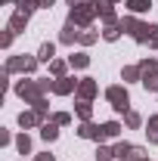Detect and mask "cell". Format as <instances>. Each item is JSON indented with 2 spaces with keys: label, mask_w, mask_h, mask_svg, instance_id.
<instances>
[{
  "label": "cell",
  "mask_w": 158,
  "mask_h": 161,
  "mask_svg": "<svg viewBox=\"0 0 158 161\" xmlns=\"http://www.w3.org/2000/svg\"><path fill=\"white\" fill-rule=\"evenodd\" d=\"M96 16H99V3H93V0H78V3L71 6V13H68V22H75V25H90Z\"/></svg>",
  "instance_id": "obj_1"
},
{
  "label": "cell",
  "mask_w": 158,
  "mask_h": 161,
  "mask_svg": "<svg viewBox=\"0 0 158 161\" xmlns=\"http://www.w3.org/2000/svg\"><path fill=\"white\" fill-rule=\"evenodd\" d=\"M121 28L137 40V43H149V37H152V25H143V22H137L133 16H124V19H121Z\"/></svg>",
  "instance_id": "obj_2"
},
{
  "label": "cell",
  "mask_w": 158,
  "mask_h": 161,
  "mask_svg": "<svg viewBox=\"0 0 158 161\" xmlns=\"http://www.w3.org/2000/svg\"><path fill=\"white\" fill-rule=\"evenodd\" d=\"M16 93H19L25 102H37V99H43V84L40 80H22V84H16Z\"/></svg>",
  "instance_id": "obj_3"
},
{
  "label": "cell",
  "mask_w": 158,
  "mask_h": 161,
  "mask_svg": "<svg viewBox=\"0 0 158 161\" xmlns=\"http://www.w3.org/2000/svg\"><path fill=\"white\" fill-rule=\"evenodd\" d=\"M105 99L112 102V108H115V112H121V115H124V112H130V108H127V105H130L127 87H118V84H115V87H109V90H105Z\"/></svg>",
  "instance_id": "obj_4"
},
{
  "label": "cell",
  "mask_w": 158,
  "mask_h": 161,
  "mask_svg": "<svg viewBox=\"0 0 158 161\" xmlns=\"http://www.w3.org/2000/svg\"><path fill=\"white\" fill-rule=\"evenodd\" d=\"M37 62L40 59H34V56H9L6 59V71L13 75V71H25V75H31L34 68H37Z\"/></svg>",
  "instance_id": "obj_5"
},
{
  "label": "cell",
  "mask_w": 158,
  "mask_h": 161,
  "mask_svg": "<svg viewBox=\"0 0 158 161\" xmlns=\"http://www.w3.org/2000/svg\"><path fill=\"white\" fill-rule=\"evenodd\" d=\"M139 68H143V87L146 90H158V62L155 59H143L139 62Z\"/></svg>",
  "instance_id": "obj_6"
},
{
  "label": "cell",
  "mask_w": 158,
  "mask_h": 161,
  "mask_svg": "<svg viewBox=\"0 0 158 161\" xmlns=\"http://www.w3.org/2000/svg\"><path fill=\"white\" fill-rule=\"evenodd\" d=\"M78 136H84V140H93V142H105V130H102V124L84 121V124L78 127Z\"/></svg>",
  "instance_id": "obj_7"
},
{
  "label": "cell",
  "mask_w": 158,
  "mask_h": 161,
  "mask_svg": "<svg viewBox=\"0 0 158 161\" xmlns=\"http://www.w3.org/2000/svg\"><path fill=\"white\" fill-rule=\"evenodd\" d=\"M78 84H81V80L68 78V75H65V78H56V80H53V93H56V96H68V93H78Z\"/></svg>",
  "instance_id": "obj_8"
},
{
  "label": "cell",
  "mask_w": 158,
  "mask_h": 161,
  "mask_svg": "<svg viewBox=\"0 0 158 161\" xmlns=\"http://www.w3.org/2000/svg\"><path fill=\"white\" fill-rule=\"evenodd\" d=\"M99 93V84L93 78H81V84H78V99H93V96H96Z\"/></svg>",
  "instance_id": "obj_9"
},
{
  "label": "cell",
  "mask_w": 158,
  "mask_h": 161,
  "mask_svg": "<svg viewBox=\"0 0 158 161\" xmlns=\"http://www.w3.org/2000/svg\"><path fill=\"white\" fill-rule=\"evenodd\" d=\"M139 155H143V149H137V146H130V142H115V158L118 161L139 158Z\"/></svg>",
  "instance_id": "obj_10"
},
{
  "label": "cell",
  "mask_w": 158,
  "mask_h": 161,
  "mask_svg": "<svg viewBox=\"0 0 158 161\" xmlns=\"http://www.w3.org/2000/svg\"><path fill=\"white\" fill-rule=\"evenodd\" d=\"M19 124H22V127H37V124H43V115L34 112V108H31V112H22V115H19Z\"/></svg>",
  "instance_id": "obj_11"
},
{
  "label": "cell",
  "mask_w": 158,
  "mask_h": 161,
  "mask_svg": "<svg viewBox=\"0 0 158 161\" xmlns=\"http://www.w3.org/2000/svg\"><path fill=\"white\" fill-rule=\"evenodd\" d=\"M59 40H62V43H75V40H81V31H75V22H65Z\"/></svg>",
  "instance_id": "obj_12"
},
{
  "label": "cell",
  "mask_w": 158,
  "mask_h": 161,
  "mask_svg": "<svg viewBox=\"0 0 158 161\" xmlns=\"http://www.w3.org/2000/svg\"><path fill=\"white\" fill-rule=\"evenodd\" d=\"M28 19H31V16H25V13H19V9H16V16L9 19V31H13V34H19V31H25V25H28Z\"/></svg>",
  "instance_id": "obj_13"
},
{
  "label": "cell",
  "mask_w": 158,
  "mask_h": 161,
  "mask_svg": "<svg viewBox=\"0 0 158 161\" xmlns=\"http://www.w3.org/2000/svg\"><path fill=\"white\" fill-rule=\"evenodd\" d=\"M40 136H43L47 142H53L56 136H59V124H56V121H47V124H40Z\"/></svg>",
  "instance_id": "obj_14"
},
{
  "label": "cell",
  "mask_w": 158,
  "mask_h": 161,
  "mask_svg": "<svg viewBox=\"0 0 158 161\" xmlns=\"http://www.w3.org/2000/svg\"><path fill=\"white\" fill-rule=\"evenodd\" d=\"M99 16H102V22L105 25H118V16H115V9H112V3H99Z\"/></svg>",
  "instance_id": "obj_15"
},
{
  "label": "cell",
  "mask_w": 158,
  "mask_h": 161,
  "mask_svg": "<svg viewBox=\"0 0 158 161\" xmlns=\"http://www.w3.org/2000/svg\"><path fill=\"white\" fill-rule=\"evenodd\" d=\"M53 56H56V47H53V43H40L37 59H40V62H53Z\"/></svg>",
  "instance_id": "obj_16"
},
{
  "label": "cell",
  "mask_w": 158,
  "mask_h": 161,
  "mask_svg": "<svg viewBox=\"0 0 158 161\" xmlns=\"http://www.w3.org/2000/svg\"><path fill=\"white\" fill-rule=\"evenodd\" d=\"M75 112H78V118H81V121H90V115H93V108H90V102H87V99H78Z\"/></svg>",
  "instance_id": "obj_17"
},
{
  "label": "cell",
  "mask_w": 158,
  "mask_h": 161,
  "mask_svg": "<svg viewBox=\"0 0 158 161\" xmlns=\"http://www.w3.org/2000/svg\"><path fill=\"white\" fill-rule=\"evenodd\" d=\"M124 3H127L130 13H146V9L152 6V0H124Z\"/></svg>",
  "instance_id": "obj_18"
},
{
  "label": "cell",
  "mask_w": 158,
  "mask_h": 161,
  "mask_svg": "<svg viewBox=\"0 0 158 161\" xmlns=\"http://www.w3.org/2000/svg\"><path fill=\"white\" fill-rule=\"evenodd\" d=\"M146 133H149V142H152V146H158V115H152V118H149Z\"/></svg>",
  "instance_id": "obj_19"
},
{
  "label": "cell",
  "mask_w": 158,
  "mask_h": 161,
  "mask_svg": "<svg viewBox=\"0 0 158 161\" xmlns=\"http://www.w3.org/2000/svg\"><path fill=\"white\" fill-rule=\"evenodd\" d=\"M16 149H19L22 155H28V152H31V136H28V133H19V136H16Z\"/></svg>",
  "instance_id": "obj_20"
},
{
  "label": "cell",
  "mask_w": 158,
  "mask_h": 161,
  "mask_svg": "<svg viewBox=\"0 0 158 161\" xmlns=\"http://www.w3.org/2000/svg\"><path fill=\"white\" fill-rule=\"evenodd\" d=\"M68 62H71L75 68H87V65H90V56H87V53H71Z\"/></svg>",
  "instance_id": "obj_21"
},
{
  "label": "cell",
  "mask_w": 158,
  "mask_h": 161,
  "mask_svg": "<svg viewBox=\"0 0 158 161\" xmlns=\"http://www.w3.org/2000/svg\"><path fill=\"white\" fill-rule=\"evenodd\" d=\"M102 130H105V140H115V136L121 133V124H118V121H105Z\"/></svg>",
  "instance_id": "obj_22"
},
{
  "label": "cell",
  "mask_w": 158,
  "mask_h": 161,
  "mask_svg": "<svg viewBox=\"0 0 158 161\" xmlns=\"http://www.w3.org/2000/svg\"><path fill=\"white\" fill-rule=\"evenodd\" d=\"M121 31H124V28H121V22H118V25H105L102 37H105V40H118V37H121Z\"/></svg>",
  "instance_id": "obj_23"
},
{
  "label": "cell",
  "mask_w": 158,
  "mask_h": 161,
  "mask_svg": "<svg viewBox=\"0 0 158 161\" xmlns=\"http://www.w3.org/2000/svg\"><path fill=\"white\" fill-rule=\"evenodd\" d=\"M124 80H143V68L139 65H127L124 68Z\"/></svg>",
  "instance_id": "obj_24"
},
{
  "label": "cell",
  "mask_w": 158,
  "mask_h": 161,
  "mask_svg": "<svg viewBox=\"0 0 158 161\" xmlns=\"http://www.w3.org/2000/svg\"><path fill=\"white\" fill-rule=\"evenodd\" d=\"M115 158V149H109V146H102L99 142V149H96V161H112Z\"/></svg>",
  "instance_id": "obj_25"
},
{
  "label": "cell",
  "mask_w": 158,
  "mask_h": 161,
  "mask_svg": "<svg viewBox=\"0 0 158 161\" xmlns=\"http://www.w3.org/2000/svg\"><path fill=\"white\" fill-rule=\"evenodd\" d=\"M50 71H53L56 78H65V62H62V59H53V62H50Z\"/></svg>",
  "instance_id": "obj_26"
},
{
  "label": "cell",
  "mask_w": 158,
  "mask_h": 161,
  "mask_svg": "<svg viewBox=\"0 0 158 161\" xmlns=\"http://www.w3.org/2000/svg\"><path fill=\"white\" fill-rule=\"evenodd\" d=\"M124 121H127V127H139V124H143L139 112H124Z\"/></svg>",
  "instance_id": "obj_27"
},
{
  "label": "cell",
  "mask_w": 158,
  "mask_h": 161,
  "mask_svg": "<svg viewBox=\"0 0 158 161\" xmlns=\"http://www.w3.org/2000/svg\"><path fill=\"white\" fill-rule=\"evenodd\" d=\"M50 121H56L59 127H65V124H71V115H68V112H56V115H53Z\"/></svg>",
  "instance_id": "obj_28"
},
{
  "label": "cell",
  "mask_w": 158,
  "mask_h": 161,
  "mask_svg": "<svg viewBox=\"0 0 158 161\" xmlns=\"http://www.w3.org/2000/svg\"><path fill=\"white\" fill-rule=\"evenodd\" d=\"M96 31H84V34H81V43H84V47H90V43H96Z\"/></svg>",
  "instance_id": "obj_29"
},
{
  "label": "cell",
  "mask_w": 158,
  "mask_h": 161,
  "mask_svg": "<svg viewBox=\"0 0 158 161\" xmlns=\"http://www.w3.org/2000/svg\"><path fill=\"white\" fill-rule=\"evenodd\" d=\"M9 43H13V31H9V28H6V31H3V37H0V47H3V50H6V47H9Z\"/></svg>",
  "instance_id": "obj_30"
},
{
  "label": "cell",
  "mask_w": 158,
  "mask_h": 161,
  "mask_svg": "<svg viewBox=\"0 0 158 161\" xmlns=\"http://www.w3.org/2000/svg\"><path fill=\"white\" fill-rule=\"evenodd\" d=\"M149 47L158 50V25H152V37H149Z\"/></svg>",
  "instance_id": "obj_31"
},
{
  "label": "cell",
  "mask_w": 158,
  "mask_h": 161,
  "mask_svg": "<svg viewBox=\"0 0 158 161\" xmlns=\"http://www.w3.org/2000/svg\"><path fill=\"white\" fill-rule=\"evenodd\" d=\"M9 140H13V136H9V130H0V146H6Z\"/></svg>",
  "instance_id": "obj_32"
},
{
  "label": "cell",
  "mask_w": 158,
  "mask_h": 161,
  "mask_svg": "<svg viewBox=\"0 0 158 161\" xmlns=\"http://www.w3.org/2000/svg\"><path fill=\"white\" fill-rule=\"evenodd\" d=\"M56 6V0H40V9H53Z\"/></svg>",
  "instance_id": "obj_33"
},
{
  "label": "cell",
  "mask_w": 158,
  "mask_h": 161,
  "mask_svg": "<svg viewBox=\"0 0 158 161\" xmlns=\"http://www.w3.org/2000/svg\"><path fill=\"white\" fill-rule=\"evenodd\" d=\"M34 161H56V158H53L50 152H43V155H37V158H34Z\"/></svg>",
  "instance_id": "obj_34"
},
{
  "label": "cell",
  "mask_w": 158,
  "mask_h": 161,
  "mask_svg": "<svg viewBox=\"0 0 158 161\" xmlns=\"http://www.w3.org/2000/svg\"><path fill=\"white\" fill-rule=\"evenodd\" d=\"M133 161H149V158H146V155H139V158H133Z\"/></svg>",
  "instance_id": "obj_35"
},
{
  "label": "cell",
  "mask_w": 158,
  "mask_h": 161,
  "mask_svg": "<svg viewBox=\"0 0 158 161\" xmlns=\"http://www.w3.org/2000/svg\"><path fill=\"white\" fill-rule=\"evenodd\" d=\"M105 3H121V0H105Z\"/></svg>",
  "instance_id": "obj_36"
},
{
  "label": "cell",
  "mask_w": 158,
  "mask_h": 161,
  "mask_svg": "<svg viewBox=\"0 0 158 161\" xmlns=\"http://www.w3.org/2000/svg\"><path fill=\"white\" fill-rule=\"evenodd\" d=\"M3 3H9V0H3Z\"/></svg>",
  "instance_id": "obj_37"
}]
</instances>
